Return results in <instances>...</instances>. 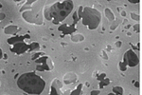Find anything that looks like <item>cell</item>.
<instances>
[{
  "label": "cell",
  "mask_w": 142,
  "mask_h": 95,
  "mask_svg": "<svg viewBox=\"0 0 142 95\" xmlns=\"http://www.w3.org/2000/svg\"><path fill=\"white\" fill-rule=\"evenodd\" d=\"M39 44L37 43V42H32V43H30V48H29V51H36V50H38L39 49Z\"/></svg>",
  "instance_id": "16"
},
{
  "label": "cell",
  "mask_w": 142,
  "mask_h": 95,
  "mask_svg": "<svg viewBox=\"0 0 142 95\" xmlns=\"http://www.w3.org/2000/svg\"><path fill=\"white\" fill-rule=\"evenodd\" d=\"M35 1H37V0H27V1H26V5H25V6H30V5H31L32 3H34Z\"/></svg>",
  "instance_id": "23"
},
{
  "label": "cell",
  "mask_w": 142,
  "mask_h": 95,
  "mask_svg": "<svg viewBox=\"0 0 142 95\" xmlns=\"http://www.w3.org/2000/svg\"><path fill=\"white\" fill-rule=\"evenodd\" d=\"M106 77V74L105 73H101L100 75H98V80L99 81H101L102 79H104Z\"/></svg>",
  "instance_id": "22"
},
{
  "label": "cell",
  "mask_w": 142,
  "mask_h": 95,
  "mask_svg": "<svg viewBox=\"0 0 142 95\" xmlns=\"http://www.w3.org/2000/svg\"><path fill=\"white\" fill-rule=\"evenodd\" d=\"M131 18L134 20V21H139V15L136 13V12H131Z\"/></svg>",
  "instance_id": "20"
},
{
  "label": "cell",
  "mask_w": 142,
  "mask_h": 95,
  "mask_svg": "<svg viewBox=\"0 0 142 95\" xmlns=\"http://www.w3.org/2000/svg\"><path fill=\"white\" fill-rule=\"evenodd\" d=\"M22 17L25 19L27 22H29V23H31V24H34V23H36V15L33 13V12L32 11H30V10H28V11H24L23 12H22Z\"/></svg>",
  "instance_id": "9"
},
{
  "label": "cell",
  "mask_w": 142,
  "mask_h": 95,
  "mask_svg": "<svg viewBox=\"0 0 142 95\" xmlns=\"http://www.w3.org/2000/svg\"><path fill=\"white\" fill-rule=\"evenodd\" d=\"M77 79H78L77 74H75L73 72H69V73L65 74V76L64 78V82L67 85H70V84H74L77 81Z\"/></svg>",
  "instance_id": "10"
},
{
  "label": "cell",
  "mask_w": 142,
  "mask_h": 95,
  "mask_svg": "<svg viewBox=\"0 0 142 95\" xmlns=\"http://www.w3.org/2000/svg\"><path fill=\"white\" fill-rule=\"evenodd\" d=\"M71 40H72L73 42H82V41L84 40V36L82 34L76 33V34L71 35Z\"/></svg>",
  "instance_id": "14"
},
{
  "label": "cell",
  "mask_w": 142,
  "mask_h": 95,
  "mask_svg": "<svg viewBox=\"0 0 142 95\" xmlns=\"http://www.w3.org/2000/svg\"><path fill=\"white\" fill-rule=\"evenodd\" d=\"M17 86L28 94H41L45 87V81L35 72H27L18 78Z\"/></svg>",
  "instance_id": "1"
},
{
  "label": "cell",
  "mask_w": 142,
  "mask_h": 95,
  "mask_svg": "<svg viewBox=\"0 0 142 95\" xmlns=\"http://www.w3.org/2000/svg\"><path fill=\"white\" fill-rule=\"evenodd\" d=\"M100 82H101L100 87H104L105 86H108V85L110 84V80H109V78H107V77H105L104 79H102V80L100 81Z\"/></svg>",
  "instance_id": "18"
},
{
  "label": "cell",
  "mask_w": 142,
  "mask_h": 95,
  "mask_svg": "<svg viewBox=\"0 0 142 95\" xmlns=\"http://www.w3.org/2000/svg\"><path fill=\"white\" fill-rule=\"evenodd\" d=\"M5 17H6L5 13H3V12H1V13H0V21H1V20H3Z\"/></svg>",
  "instance_id": "29"
},
{
  "label": "cell",
  "mask_w": 142,
  "mask_h": 95,
  "mask_svg": "<svg viewBox=\"0 0 142 95\" xmlns=\"http://www.w3.org/2000/svg\"><path fill=\"white\" fill-rule=\"evenodd\" d=\"M104 13H105V16H106V18L109 20V21H114L116 18H115V14H114V12L109 9V8H106L105 10H104Z\"/></svg>",
  "instance_id": "13"
},
{
  "label": "cell",
  "mask_w": 142,
  "mask_h": 95,
  "mask_svg": "<svg viewBox=\"0 0 142 95\" xmlns=\"http://www.w3.org/2000/svg\"><path fill=\"white\" fill-rule=\"evenodd\" d=\"M135 87H139V83H138V82H135Z\"/></svg>",
  "instance_id": "32"
},
{
  "label": "cell",
  "mask_w": 142,
  "mask_h": 95,
  "mask_svg": "<svg viewBox=\"0 0 142 95\" xmlns=\"http://www.w3.org/2000/svg\"><path fill=\"white\" fill-rule=\"evenodd\" d=\"M14 1H20V0H14Z\"/></svg>",
  "instance_id": "37"
},
{
  "label": "cell",
  "mask_w": 142,
  "mask_h": 95,
  "mask_svg": "<svg viewBox=\"0 0 142 95\" xmlns=\"http://www.w3.org/2000/svg\"><path fill=\"white\" fill-rule=\"evenodd\" d=\"M60 32H64V34H71V33H74L76 31V27H75V24H63L62 26L59 27L58 29Z\"/></svg>",
  "instance_id": "8"
},
{
  "label": "cell",
  "mask_w": 142,
  "mask_h": 95,
  "mask_svg": "<svg viewBox=\"0 0 142 95\" xmlns=\"http://www.w3.org/2000/svg\"><path fill=\"white\" fill-rule=\"evenodd\" d=\"M100 93H101L100 90H93V91L90 92L91 95H98V94H100Z\"/></svg>",
  "instance_id": "27"
},
{
  "label": "cell",
  "mask_w": 142,
  "mask_h": 95,
  "mask_svg": "<svg viewBox=\"0 0 142 95\" xmlns=\"http://www.w3.org/2000/svg\"><path fill=\"white\" fill-rule=\"evenodd\" d=\"M127 22H128L127 20H124V21H123V24H124V25H126V24H127Z\"/></svg>",
  "instance_id": "34"
},
{
  "label": "cell",
  "mask_w": 142,
  "mask_h": 95,
  "mask_svg": "<svg viewBox=\"0 0 142 95\" xmlns=\"http://www.w3.org/2000/svg\"><path fill=\"white\" fill-rule=\"evenodd\" d=\"M0 8H2V4L1 3H0Z\"/></svg>",
  "instance_id": "36"
},
{
  "label": "cell",
  "mask_w": 142,
  "mask_h": 95,
  "mask_svg": "<svg viewBox=\"0 0 142 95\" xmlns=\"http://www.w3.org/2000/svg\"><path fill=\"white\" fill-rule=\"evenodd\" d=\"M116 27H117V24H115V25H112V26L110 27V29H111V31H115Z\"/></svg>",
  "instance_id": "30"
},
{
  "label": "cell",
  "mask_w": 142,
  "mask_h": 95,
  "mask_svg": "<svg viewBox=\"0 0 142 95\" xmlns=\"http://www.w3.org/2000/svg\"><path fill=\"white\" fill-rule=\"evenodd\" d=\"M73 10V2L71 0H64L62 3L56 2L52 6L45 9V17L52 21L54 24H60L64 21Z\"/></svg>",
  "instance_id": "2"
},
{
  "label": "cell",
  "mask_w": 142,
  "mask_h": 95,
  "mask_svg": "<svg viewBox=\"0 0 142 95\" xmlns=\"http://www.w3.org/2000/svg\"><path fill=\"white\" fill-rule=\"evenodd\" d=\"M123 62L128 66V67H136L139 63V59L137 54L133 51V50H128L123 56Z\"/></svg>",
  "instance_id": "5"
},
{
  "label": "cell",
  "mask_w": 142,
  "mask_h": 95,
  "mask_svg": "<svg viewBox=\"0 0 142 95\" xmlns=\"http://www.w3.org/2000/svg\"><path fill=\"white\" fill-rule=\"evenodd\" d=\"M128 1L130 3H132V4H137V3H139V0H128Z\"/></svg>",
  "instance_id": "28"
},
{
  "label": "cell",
  "mask_w": 142,
  "mask_h": 95,
  "mask_svg": "<svg viewBox=\"0 0 142 95\" xmlns=\"http://www.w3.org/2000/svg\"><path fill=\"white\" fill-rule=\"evenodd\" d=\"M130 28H131V25H130V24L126 25V27H125V29H126V30H128V29H130Z\"/></svg>",
  "instance_id": "33"
},
{
  "label": "cell",
  "mask_w": 142,
  "mask_h": 95,
  "mask_svg": "<svg viewBox=\"0 0 142 95\" xmlns=\"http://www.w3.org/2000/svg\"><path fill=\"white\" fill-rule=\"evenodd\" d=\"M127 35H128V36H131V35H132V33H131V32H127Z\"/></svg>",
  "instance_id": "35"
},
{
  "label": "cell",
  "mask_w": 142,
  "mask_h": 95,
  "mask_svg": "<svg viewBox=\"0 0 142 95\" xmlns=\"http://www.w3.org/2000/svg\"><path fill=\"white\" fill-rule=\"evenodd\" d=\"M118 11H120V15H121V16H123V17H125V16H126V14H127V13H126V12H125L124 10H120V9H118Z\"/></svg>",
  "instance_id": "25"
},
{
  "label": "cell",
  "mask_w": 142,
  "mask_h": 95,
  "mask_svg": "<svg viewBox=\"0 0 142 95\" xmlns=\"http://www.w3.org/2000/svg\"><path fill=\"white\" fill-rule=\"evenodd\" d=\"M25 36H26V35H25ZM25 36H13V37L8 39V43H9L10 45H13V44H15V43L24 41V39H25L24 37H25Z\"/></svg>",
  "instance_id": "12"
},
{
  "label": "cell",
  "mask_w": 142,
  "mask_h": 95,
  "mask_svg": "<svg viewBox=\"0 0 142 95\" xmlns=\"http://www.w3.org/2000/svg\"><path fill=\"white\" fill-rule=\"evenodd\" d=\"M17 32H19V28L15 25H9V26H6L4 28V32L6 34L14 35V34H16Z\"/></svg>",
  "instance_id": "11"
},
{
  "label": "cell",
  "mask_w": 142,
  "mask_h": 95,
  "mask_svg": "<svg viewBox=\"0 0 142 95\" xmlns=\"http://www.w3.org/2000/svg\"><path fill=\"white\" fill-rule=\"evenodd\" d=\"M37 67L36 69L39 71H45V70H51L53 69V64L49 57L47 56H42L40 58H37L36 61Z\"/></svg>",
  "instance_id": "4"
},
{
  "label": "cell",
  "mask_w": 142,
  "mask_h": 95,
  "mask_svg": "<svg viewBox=\"0 0 142 95\" xmlns=\"http://www.w3.org/2000/svg\"><path fill=\"white\" fill-rule=\"evenodd\" d=\"M133 30L135 32H140V24L139 23H136L133 26Z\"/></svg>",
  "instance_id": "21"
},
{
  "label": "cell",
  "mask_w": 142,
  "mask_h": 95,
  "mask_svg": "<svg viewBox=\"0 0 142 95\" xmlns=\"http://www.w3.org/2000/svg\"><path fill=\"white\" fill-rule=\"evenodd\" d=\"M63 87V83L59 80V79H54L51 83V87H50V95H59L61 94V89Z\"/></svg>",
  "instance_id": "7"
},
{
  "label": "cell",
  "mask_w": 142,
  "mask_h": 95,
  "mask_svg": "<svg viewBox=\"0 0 142 95\" xmlns=\"http://www.w3.org/2000/svg\"><path fill=\"white\" fill-rule=\"evenodd\" d=\"M82 87H83V84H79L72 92H70V94H71V95H79V94H82Z\"/></svg>",
  "instance_id": "15"
},
{
  "label": "cell",
  "mask_w": 142,
  "mask_h": 95,
  "mask_svg": "<svg viewBox=\"0 0 142 95\" xmlns=\"http://www.w3.org/2000/svg\"><path fill=\"white\" fill-rule=\"evenodd\" d=\"M121 45H122V42H121V41H116V42L115 43V46H116V48H120Z\"/></svg>",
  "instance_id": "26"
},
{
  "label": "cell",
  "mask_w": 142,
  "mask_h": 95,
  "mask_svg": "<svg viewBox=\"0 0 142 95\" xmlns=\"http://www.w3.org/2000/svg\"><path fill=\"white\" fill-rule=\"evenodd\" d=\"M123 91H124V89H123V87H121L116 86V87H113V92H114L115 94H123Z\"/></svg>",
  "instance_id": "17"
},
{
  "label": "cell",
  "mask_w": 142,
  "mask_h": 95,
  "mask_svg": "<svg viewBox=\"0 0 142 95\" xmlns=\"http://www.w3.org/2000/svg\"><path fill=\"white\" fill-rule=\"evenodd\" d=\"M82 21L83 25L88 28V30L94 31L100 26L101 21V13L94 8L84 7L82 15Z\"/></svg>",
  "instance_id": "3"
},
{
  "label": "cell",
  "mask_w": 142,
  "mask_h": 95,
  "mask_svg": "<svg viewBox=\"0 0 142 95\" xmlns=\"http://www.w3.org/2000/svg\"><path fill=\"white\" fill-rule=\"evenodd\" d=\"M3 55H4V53H3V51L0 49V59H2L3 58Z\"/></svg>",
  "instance_id": "31"
},
{
  "label": "cell",
  "mask_w": 142,
  "mask_h": 95,
  "mask_svg": "<svg viewBox=\"0 0 142 95\" xmlns=\"http://www.w3.org/2000/svg\"><path fill=\"white\" fill-rule=\"evenodd\" d=\"M29 48H30V45H27L26 43H24V41H21V42H18V43L11 45V51L14 53L21 54V53H24L27 51H29Z\"/></svg>",
  "instance_id": "6"
},
{
  "label": "cell",
  "mask_w": 142,
  "mask_h": 95,
  "mask_svg": "<svg viewBox=\"0 0 142 95\" xmlns=\"http://www.w3.org/2000/svg\"><path fill=\"white\" fill-rule=\"evenodd\" d=\"M118 67H120V69L121 71H126L127 68H128V66H127L123 61L120 62V64H118Z\"/></svg>",
  "instance_id": "19"
},
{
  "label": "cell",
  "mask_w": 142,
  "mask_h": 95,
  "mask_svg": "<svg viewBox=\"0 0 142 95\" xmlns=\"http://www.w3.org/2000/svg\"><path fill=\"white\" fill-rule=\"evenodd\" d=\"M101 55L102 56V58H103V59H105V60H107V59H108V55L105 53V51H101Z\"/></svg>",
  "instance_id": "24"
}]
</instances>
